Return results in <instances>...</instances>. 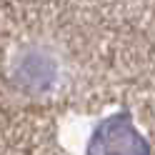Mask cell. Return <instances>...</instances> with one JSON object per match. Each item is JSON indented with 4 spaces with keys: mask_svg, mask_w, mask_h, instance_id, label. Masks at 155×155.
Here are the masks:
<instances>
[{
    "mask_svg": "<svg viewBox=\"0 0 155 155\" xmlns=\"http://www.w3.org/2000/svg\"><path fill=\"white\" fill-rule=\"evenodd\" d=\"M85 155H148V145L128 120L115 118L93 133Z\"/></svg>",
    "mask_w": 155,
    "mask_h": 155,
    "instance_id": "obj_1",
    "label": "cell"
}]
</instances>
